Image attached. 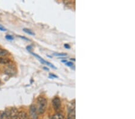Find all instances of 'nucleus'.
Wrapping results in <instances>:
<instances>
[{"instance_id": "1", "label": "nucleus", "mask_w": 135, "mask_h": 119, "mask_svg": "<svg viewBox=\"0 0 135 119\" xmlns=\"http://www.w3.org/2000/svg\"><path fill=\"white\" fill-rule=\"evenodd\" d=\"M48 105V100L45 97L40 96L37 99V111L39 114H43L45 112Z\"/></svg>"}, {"instance_id": "2", "label": "nucleus", "mask_w": 135, "mask_h": 119, "mask_svg": "<svg viewBox=\"0 0 135 119\" xmlns=\"http://www.w3.org/2000/svg\"><path fill=\"white\" fill-rule=\"evenodd\" d=\"M52 104L53 107H54V109L55 111L59 110V109L61 108V102L60 99L58 97H56L52 101Z\"/></svg>"}, {"instance_id": "3", "label": "nucleus", "mask_w": 135, "mask_h": 119, "mask_svg": "<svg viewBox=\"0 0 135 119\" xmlns=\"http://www.w3.org/2000/svg\"><path fill=\"white\" fill-rule=\"evenodd\" d=\"M30 114L31 119H37L38 115H37V108L34 105H31L30 109Z\"/></svg>"}, {"instance_id": "4", "label": "nucleus", "mask_w": 135, "mask_h": 119, "mask_svg": "<svg viewBox=\"0 0 135 119\" xmlns=\"http://www.w3.org/2000/svg\"><path fill=\"white\" fill-rule=\"evenodd\" d=\"M19 111L16 107H12L10 111V117L11 119H18Z\"/></svg>"}, {"instance_id": "5", "label": "nucleus", "mask_w": 135, "mask_h": 119, "mask_svg": "<svg viewBox=\"0 0 135 119\" xmlns=\"http://www.w3.org/2000/svg\"><path fill=\"white\" fill-rule=\"evenodd\" d=\"M32 54L33 55H34L35 57H36L37 58V59L38 60H40V62H41L42 64H47V65H48V66H49L50 67H52V68H54V69H56V67H55V66H54V65H53L52 64H51V63H50L49 62H46V61H45L44 59H43L41 57H40L39 55H37V54H34V53H32Z\"/></svg>"}, {"instance_id": "6", "label": "nucleus", "mask_w": 135, "mask_h": 119, "mask_svg": "<svg viewBox=\"0 0 135 119\" xmlns=\"http://www.w3.org/2000/svg\"><path fill=\"white\" fill-rule=\"evenodd\" d=\"M18 118L19 119H28V116L25 111H21L18 114Z\"/></svg>"}, {"instance_id": "7", "label": "nucleus", "mask_w": 135, "mask_h": 119, "mask_svg": "<svg viewBox=\"0 0 135 119\" xmlns=\"http://www.w3.org/2000/svg\"><path fill=\"white\" fill-rule=\"evenodd\" d=\"M67 119H75V109L73 108L70 110Z\"/></svg>"}, {"instance_id": "8", "label": "nucleus", "mask_w": 135, "mask_h": 119, "mask_svg": "<svg viewBox=\"0 0 135 119\" xmlns=\"http://www.w3.org/2000/svg\"><path fill=\"white\" fill-rule=\"evenodd\" d=\"M64 119V116L63 114H62L61 113H56L54 115H53L51 117L50 119Z\"/></svg>"}, {"instance_id": "9", "label": "nucleus", "mask_w": 135, "mask_h": 119, "mask_svg": "<svg viewBox=\"0 0 135 119\" xmlns=\"http://www.w3.org/2000/svg\"><path fill=\"white\" fill-rule=\"evenodd\" d=\"M10 62V60L8 58L6 57H0V64H8Z\"/></svg>"}, {"instance_id": "10", "label": "nucleus", "mask_w": 135, "mask_h": 119, "mask_svg": "<svg viewBox=\"0 0 135 119\" xmlns=\"http://www.w3.org/2000/svg\"><path fill=\"white\" fill-rule=\"evenodd\" d=\"M9 54V52L7 50L4 49L0 48V57H2L3 56H5V55Z\"/></svg>"}, {"instance_id": "11", "label": "nucleus", "mask_w": 135, "mask_h": 119, "mask_svg": "<svg viewBox=\"0 0 135 119\" xmlns=\"http://www.w3.org/2000/svg\"><path fill=\"white\" fill-rule=\"evenodd\" d=\"M23 31H24V32H25L26 33H27V34H30V35H35V34H34V32H32V31H31V29H28V28H23Z\"/></svg>"}, {"instance_id": "12", "label": "nucleus", "mask_w": 135, "mask_h": 119, "mask_svg": "<svg viewBox=\"0 0 135 119\" xmlns=\"http://www.w3.org/2000/svg\"><path fill=\"white\" fill-rule=\"evenodd\" d=\"M54 55H55V56H66L67 55V54H65V53H54Z\"/></svg>"}, {"instance_id": "13", "label": "nucleus", "mask_w": 135, "mask_h": 119, "mask_svg": "<svg viewBox=\"0 0 135 119\" xmlns=\"http://www.w3.org/2000/svg\"><path fill=\"white\" fill-rule=\"evenodd\" d=\"M5 38L7 40H13V36H10V35H7V36H5Z\"/></svg>"}, {"instance_id": "14", "label": "nucleus", "mask_w": 135, "mask_h": 119, "mask_svg": "<svg viewBox=\"0 0 135 119\" xmlns=\"http://www.w3.org/2000/svg\"><path fill=\"white\" fill-rule=\"evenodd\" d=\"M66 65L67 66H72L73 65V63H72V62H66Z\"/></svg>"}, {"instance_id": "15", "label": "nucleus", "mask_w": 135, "mask_h": 119, "mask_svg": "<svg viewBox=\"0 0 135 119\" xmlns=\"http://www.w3.org/2000/svg\"><path fill=\"white\" fill-rule=\"evenodd\" d=\"M0 30H1V31H7V29H5V28H4V27H3L2 25H0Z\"/></svg>"}, {"instance_id": "16", "label": "nucleus", "mask_w": 135, "mask_h": 119, "mask_svg": "<svg viewBox=\"0 0 135 119\" xmlns=\"http://www.w3.org/2000/svg\"><path fill=\"white\" fill-rule=\"evenodd\" d=\"M64 47L66 48H67V49H69L70 48V46L69 45H68V44H65V45H64Z\"/></svg>"}]
</instances>
